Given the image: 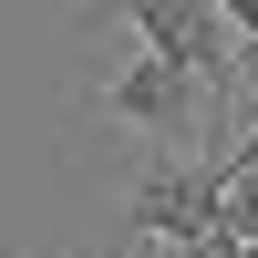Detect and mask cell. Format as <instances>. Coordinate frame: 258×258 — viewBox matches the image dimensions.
Listing matches in <instances>:
<instances>
[{
  "instance_id": "3957f363",
  "label": "cell",
  "mask_w": 258,
  "mask_h": 258,
  "mask_svg": "<svg viewBox=\"0 0 258 258\" xmlns=\"http://www.w3.org/2000/svg\"><path fill=\"white\" fill-rule=\"evenodd\" d=\"M114 21H124V31H145L165 62H186V73L227 103V83H238V41H248V31L217 11V0H114Z\"/></svg>"
},
{
  "instance_id": "7a4b0ae2",
  "label": "cell",
  "mask_w": 258,
  "mask_h": 258,
  "mask_svg": "<svg viewBox=\"0 0 258 258\" xmlns=\"http://www.w3.org/2000/svg\"><path fill=\"white\" fill-rule=\"evenodd\" d=\"M227 227V155H176V145H155V165H145L135 186H124V238H155V248H207Z\"/></svg>"
},
{
  "instance_id": "6da1fadb",
  "label": "cell",
  "mask_w": 258,
  "mask_h": 258,
  "mask_svg": "<svg viewBox=\"0 0 258 258\" xmlns=\"http://www.w3.org/2000/svg\"><path fill=\"white\" fill-rule=\"evenodd\" d=\"M93 31H114V62L83 73V103H93L103 124H124V135H145V145H186L207 114H217V93H207L186 62H165L145 31H124L114 11H93Z\"/></svg>"
}]
</instances>
